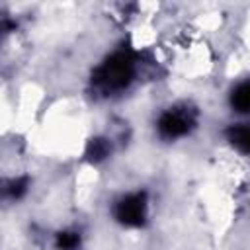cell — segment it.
<instances>
[{"instance_id": "cell-1", "label": "cell", "mask_w": 250, "mask_h": 250, "mask_svg": "<svg viewBox=\"0 0 250 250\" xmlns=\"http://www.w3.org/2000/svg\"><path fill=\"white\" fill-rule=\"evenodd\" d=\"M135 57L129 51H115L94 70L92 82L102 94L123 92L135 78Z\"/></svg>"}, {"instance_id": "cell-2", "label": "cell", "mask_w": 250, "mask_h": 250, "mask_svg": "<svg viewBox=\"0 0 250 250\" xmlns=\"http://www.w3.org/2000/svg\"><path fill=\"white\" fill-rule=\"evenodd\" d=\"M197 125V111L188 104H178L160 113L156 121L158 137L164 141H176L191 133Z\"/></svg>"}, {"instance_id": "cell-3", "label": "cell", "mask_w": 250, "mask_h": 250, "mask_svg": "<svg viewBox=\"0 0 250 250\" xmlns=\"http://www.w3.org/2000/svg\"><path fill=\"white\" fill-rule=\"evenodd\" d=\"M113 219L123 227H143L148 213V199L145 191H131L115 199Z\"/></svg>"}, {"instance_id": "cell-4", "label": "cell", "mask_w": 250, "mask_h": 250, "mask_svg": "<svg viewBox=\"0 0 250 250\" xmlns=\"http://www.w3.org/2000/svg\"><path fill=\"white\" fill-rule=\"evenodd\" d=\"M227 141L238 152L250 156V125L248 123H234L227 129Z\"/></svg>"}, {"instance_id": "cell-5", "label": "cell", "mask_w": 250, "mask_h": 250, "mask_svg": "<svg viewBox=\"0 0 250 250\" xmlns=\"http://www.w3.org/2000/svg\"><path fill=\"white\" fill-rule=\"evenodd\" d=\"M230 105L238 113H250V80L238 84L230 94Z\"/></svg>"}, {"instance_id": "cell-6", "label": "cell", "mask_w": 250, "mask_h": 250, "mask_svg": "<svg viewBox=\"0 0 250 250\" xmlns=\"http://www.w3.org/2000/svg\"><path fill=\"white\" fill-rule=\"evenodd\" d=\"M109 152H111V143H109V139L98 137V139H92V141H90V145H88V148H86V158H88L90 162H100V160L107 158Z\"/></svg>"}, {"instance_id": "cell-7", "label": "cell", "mask_w": 250, "mask_h": 250, "mask_svg": "<svg viewBox=\"0 0 250 250\" xmlns=\"http://www.w3.org/2000/svg\"><path fill=\"white\" fill-rule=\"evenodd\" d=\"M55 244L59 250H76L80 246V232L78 230H62L57 234Z\"/></svg>"}, {"instance_id": "cell-8", "label": "cell", "mask_w": 250, "mask_h": 250, "mask_svg": "<svg viewBox=\"0 0 250 250\" xmlns=\"http://www.w3.org/2000/svg\"><path fill=\"white\" fill-rule=\"evenodd\" d=\"M27 191V180L25 178H14L4 184V197L6 199H20Z\"/></svg>"}]
</instances>
